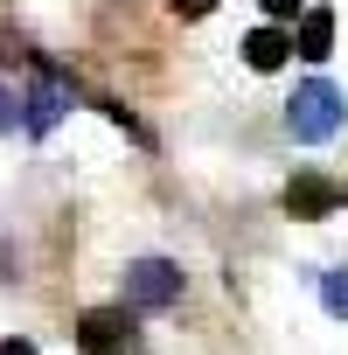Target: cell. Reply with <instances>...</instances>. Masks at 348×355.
I'll return each mask as SVG.
<instances>
[{
  "instance_id": "cell-7",
  "label": "cell",
  "mask_w": 348,
  "mask_h": 355,
  "mask_svg": "<svg viewBox=\"0 0 348 355\" xmlns=\"http://www.w3.org/2000/svg\"><path fill=\"white\" fill-rule=\"evenodd\" d=\"M286 56H293V35H286L279 21H265V28L244 35V63H251V70H279Z\"/></svg>"
},
{
  "instance_id": "cell-1",
  "label": "cell",
  "mask_w": 348,
  "mask_h": 355,
  "mask_svg": "<svg viewBox=\"0 0 348 355\" xmlns=\"http://www.w3.org/2000/svg\"><path fill=\"white\" fill-rule=\"evenodd\" d=\"M341 119H348V98H341L327 77H306V84L293 91V105H286V132H293L299 146L334 139V132H341Z\"/></svg>"
},
{
  "instance_id": "cell-3",
  "label": "cell",
  "mask_w": 348,
  "mask_h": 355,
  "mask_svg": "<svg viewBox=\"0 0 348 355\" xmlns=\"http://www.w3.org/2000/svg\"><path fill=\"white\" fill-rule=\"evenodd\" d=\"M174 300H182V265H167V258L125 265V306H174Z\"/></svg>"
},
{
  "instance_id": "cell-9",
  "label": "cell",
  "mask_w": 348,
  "mask_h": 355,
  "mask_svg": "<svg viewBox=\"0 0 348 355\" xmlns=\"http://www.w3.org/2000/svg\"><path fill=\"white\" fill-rule=\"evenodd\" d=\"M209 8H216V0H174V15H182V21H202Z\"/></svg>"
},
{
  "instance_id": "cell-5",
  "label": "cell",
  "mask_w": 348,
  "mask_h": 355,
  "mask_svg": "<svg viewBox=\"0 0 348 355\" xmlns=\"http://www.w3.org/2000/svg\"><path fill=\"white\" fill-rule=\"evenodd\" d=\"M63 105H70V91H63L56 77H35V84H28V98H21V132H35V139H42V132L63 119Z\"/></svg>"
},
{
  "instance_id": "cell-13",
  "label": "cell",
  "mask_w": 348,
  "mask_h": 355,
  "mask_svg": "<svg viewBox=\"0 0 348 355\" xmlns=\"http://www.w3.org/2000/svg\"><path fill=\"white\" fill-rule=\"evenodd\" d=\"M0 265H8V251H0ZM0 279H8V272H0Z\"/></svg>"
},
{
  "instance_id": "cell-2",
  "label": "cell",
  "mask_w": 348,
  "mask_h": 355,
  "mask_svg": "<svg viewBox=\"0 0 348 355\" xmlns=\"http://www.w3.org/2000/svg\"><path fill=\"white\" fill-rule=\"evenodd\" d=\"M77 348H84V355H132V348H139L132 306H91V313L77 320Z\"/></svg>"
},
{
  "instance_id": "cell-10",
  "label": "cell",
  "mask_w": 348,
  "mask_h": 355,
  "mask_svg": "<svg viewBox=\"0 0 348 355\" xmlns=\"http://www.w3.org/2000/svg\"><path fill=\"white\" fill-rule=\"evenodd\" d=\"M8 125H21V98H8V91H0V132H8Z\"/></svg>"
},
{
  "instance_id": "cell-4",
  "label": "cell",
  "mask_w": 348,
  "mask_h": 355,
  "mask_svg": "<svg viewBox=\"0 0 348 355\" xmlns=\"http://www.w3.org/2000/svg\"><path fill=\"white\" fill-rule=\"evenodd\" d=\"M348 202V189L341 182H327V174H293V182H286V216H334Z\"/></svg>"
},
{
  "instance_id": "cell-6",
  "label": "cell",
  "mask_w": 348,
  "mask_h": 355,
  "mask_svg": "<svg viewBox=\"0 0 348 355\" xmlns=\"http://www.w3.org/2000/svg\"><path fill=\"white\" fill-rule=\"evenodd\" d=\"M293 56H306V63L334 56V15H327V8H306V15H299V35H293Z\"/></svg>"
},
{
  "instance_id": "cell-8",
  "label": "cell",
  "mask_w": 348,
  "mask_h": 355,
  "mask_svg": "<svg viewBox=\"0 0 348 355\" xmlns=\"http://www.w3.org/2000/svg\"><path fill=\"white\" fill-rule=\"evenodd\" d=\"M320 306H327L334 320H348V265H334V272H320Z\"/></svg>"
},
{
  "instance_id": "cell-12",
  "label": "cell",
  "mask_w": 348,
  "mask_h": 355,
  "mask_svg": "<svg viewBox=\"0 0 348 355\" xmlns=\"http://www.w3.org/2000/svg\"><path fill=\"white\" fill-rule=\"evenodd\" d=\"M0 355H35V341H0Z\"/></svg>"
},
{
  "instance_id": "cell-11",
  "label": "cell",
  "mask_w": 348,
  "mask_h": 355,
  "mask_svg": "<svg viewBox=\"0 0 348 355\" xmlns=\"http://www.w3.org/2000/svg\"><path fill=\"white\" fill-rule=\"evenodd\" d=\"M299 15V0H265V21H293Z\"/></svg>"
}]
</instances>
